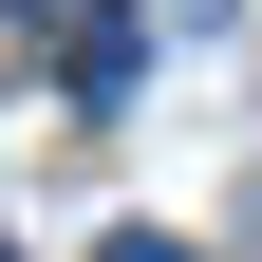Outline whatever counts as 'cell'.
Listing matches in <instances>:
<instances>
[{"label":"cell","instance_id":"1","mask_svg":"<svg viewBox=\"0 0 262 262\" xmlns=\"http://www.w3.org/2000/svg\"><path fill=\"white\" fill-rule=\"evenodd\" d=\"M94 262H206V244H169V225H113V244H94Z\"/></svg>","mask_w":262,"mask_h":262}]
</instances>
